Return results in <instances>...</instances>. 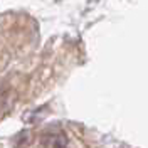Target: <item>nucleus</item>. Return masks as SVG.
<instances>
[{
	"label": "nucleus",
	"instance_id": "obj_1",
	"mask_svg": "<svg viewBox=\"0 0 148 148\" xmlns=\"http://www.w3.org/2000/svg\"><path fill=\"white\" fill-rule=\"evenodd\" d=\"M39 143L42 148H67L71 145V136L64 128L54 126L40 133Z\"/></svg>",
	"mask_w": 148,
	"mask_h": 148
}]
</instances>
